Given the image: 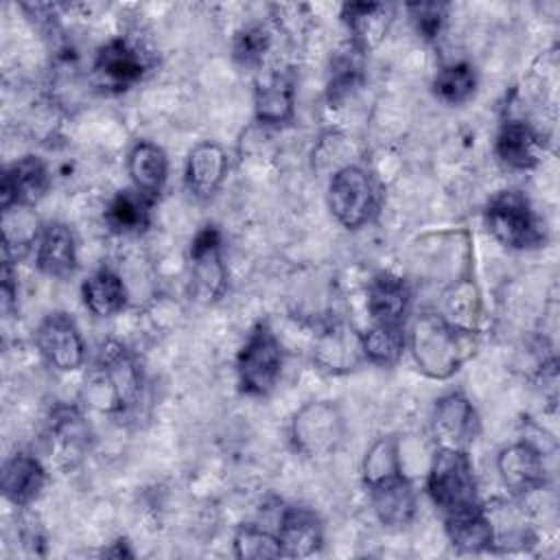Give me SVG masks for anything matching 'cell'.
I'll use <instances>...</instances> for the list:
<instances>
[{
	"label": "cell",
	"instance_id": "obj_8",
	"mask_svg": "<svg viewBox=\"0 0 560 560\" xmlns=\"http://www.w3.org/2000/svg\"><path fill=\"white\" fill-rule=\"evenodd\" d=\"M431 429L440 446L466 451L479 433L477 409L462 392L444 394L433 407Z\"/></svg>",
	"mask_w": 560,
	"mask_h": 560
},
{
	"label": "cell",
	"instance_id": "obj_28",
	"mask_svg": "<svg viewBox=\"0 0 560 560\" xmlns=\"http://www.w3.org/2000/svg\"><path fill=\"white\" fill-rule=\"evenodd\" d=\"M151 199L138 190H120L105 208L107 225L118 234H138L149 225Z\"/></svg>",
	"mask_w": 560,
	"mask_h": 560
},
{
	"label": "cell",
	"instance_id": "obj_33",
	"mask_svg": "<svg viewBox=\"0 0 560 560\" xmlns=\"http://www.w3.org/2000/svg\"><path fill=\"white\" fill-rule=\"evenodd\" d=\"M234 551L238 558H245V560H265V558L282 556L278 536H273L256 525H243L236 532Z\"/></svg>",
	"mask_w": 560,
	"mask_h": 560
},
{
	"label": "cell",
	"instance_id": "obj_29",
	"mask_svg": "<svg viewBox=\"0 0 560 560\" xmlns=\"http://www.w3.org/2000/svg\"><path fill=\"white\" fill-rule=\"evenodd\" d=\"M477 90V74L470 63H448L433 79V94L446 105L466 103Z\"/></svg>",
	"mask_w": 560,
	"mask_h": 560
},
{
	"label": "cell",
	"instance_id": "obj_18",
	"mask_svg": "<svg viewBox=\"0 0 560 560\" xmlns=\"http://www.w3.org/2000/svg\"><path fill=\"white\" fill-rule=\"evenodd\" d=\"M295 88L293 79L287 72L271 70L256 81V118L267 125H282L293 118Z\"/></svg>",
	"mask_w": 560,
	"mask_h": 560
},
{
	"label": "cell",
	"instance_id": "obj_20",
	"mask_svg": "<svg viewBox=\"0 0 560 560\" xmlns=\"http://www.w3.org/2000/svg\"><path fill=\"white\" fill-rule=\"evenodd\" d=\"M37 267L46 276L68 278L77 269V245L68 225L50 223L39 234Z\"/></svg>",
	"mask_w": 560,
	"mask_h": 560
},
{
	"label": "cell",
	"instance_id": "obj_32",
	"mask_svg": "<svg viewBox=\"0 0 560 560\" xmlns=\"http://www.w3.org/2000/svg\"><path fill=\"white\" fill-rule=\"evenodd\" d=\"M396 472H400V455H398L396 440L394 438L376 440L363 459L365 486L381 481L385 477H392Z\"/></svg>",
	"mask_w": 560,
	"mask_h": 560
},
{
	"label": "cell",
	"instance_id": "obj_9",
	"mask_svg": "<svg viewBox=\"0 0 560 560\" xmlns=\"http://www.w3.org/2000/svg\"><path fill=\"white\" fill-rule=\"evenodd\" d=\"M42 357L57 370L70 372L83 363V339L74 319L61 311L46 315L35 332Z\"/></svg>",
	"mask_w": 560,
	"mask_h": 560
},
{
	"label": "cell",
	"instance_id": "obj_7",
	"mask_svg": "<svg viewBox=\"0 0 560 560\" xmlns=\"http://www.w3.org/2000/svg\"><path fill=\"white\" fill-rule=\"evenodd\" d=\"M98 385L109 389L112 409H129L138 402L142 389V376L131 352L118 343L107 341L98 354Z\"/></svg>",
	"mask_w": 560,
	"mask_h": 560
},
{
	"label": "cell",
	"instance_id": "obj_17",
	"mask_svg": "<svg viewBox=\"0 0 560 560\" xmlns=\"http://www.w3.org/2000/svg\"><path fill=\"white\" fill-rule=\"evenodd\" d=\"M341 18L352 35V46L365 52L385 39L392 24V9L381 2H348L341 9Z\"/></svg>",
	"mask_w": 560,
	"mask_h": 560
},
{
	"label": "cell",
	"instance_id": "obj_26",
	"mask_svg": "<svg viewBox=\"0 0 560 560\" xmlns=\"http://www.w3.org/2000/svg\"><path fill=\"white\" fill-rule=\"evenodd\" d=\"M361 337H354L352 330H348L341 324H332L328 326L315 348V357L317 361L326 368V370H350L359 354H361Z\"/></svg>",
	"mask_w": 560,
	"mask_h": 560
},
{
	"label": "cell",
	"instance_id": "obj_22",
	"mask_svg": "<svg viewBox=\"0 0 560 560\" xmlns=\"http://www.w3.org/2000/svg\"><path fill=\"white\" fill-rule=\"evenodd\" d=\"M127 168L131 175V182L140 195L147 199H155L164 184H166V173H168V162L164 151L147 140H140L133 144L127 158Z\"/></svg>",
	"mask_w": 560,
	"mask_h": 560
},
{
	"label": "cell",
	"instance_id": "obj_27",
	"mask_svg": "<svg viewBox=\"0 0 560 560\" xmlns=\"http://www.w3.org/2000/svg\"><path fill=\"white\" fill-rule=\"evenodd\" d=\"M48 440H50V453L55 451L57 457L61 459L79 457L81 451L88 446V429L83 418L74 409L59 407L52 413V420L48 427Z\"/></svg>",
	"mask_w": 560,
	"mask_h": 560
},
{
	"label": "cell",
	"instance_id": "obj_10",
	"mask_svg": "<svg viewBox=\"0 0 560 560\" xmlns=\"http://www.w3.org/2000/svg\"><path fill=\"white\" fill-rule=\"evenodd\" d=\"M192 291L201 302L217 300L225 289V267L221 258V234L214 225L197 232L190 245Z\"/></svg>",
	"mask_w": 560,
	"mask_h": 560
},
{
	"label": "cell",
	"instance_id": "obj_23",
	"mask_svg": "<svg viewBox=\"0 0 560 560\" xmlns=\"http://www.w3.org/2000/svg\"><path fill=\"white\" fill-rule=\"evenodd\" d=\"M540 136L527 122H505L497 136V158L512 168H534L540 160Z\"/></svg>",
	"mask_w": 560,
	"mask_h": 560
},
{
	"label": "cell",
	"instance_id": "obj_14",
	"mask_svg": "<svg viewBox=\"0 0 560 560\" xmlns=\"http://www.w3.org/2000/svg\"><path fill=\"white\" fill-rule=\"evenodd\" d=\"M94 70L105 85L127 90L129 85L140 81L147 70V61L142 52L127 39H109L105 46L98 48Z\"/></svg>",
	"mask_w": 560,
	"mask_h": 560
},
{
	"label": "cell",
	"instance_id": "obj_21",
	"mask_svg": "<svg viewBox=\"0 0 560 560\" xmlns=\"http://www.w3.org/2000/svg\"><path fill=\"white\" fill-rule=\"evenodd\" d=\"M46 472L39 459L26 453H18L2 466V492L15 505H26L42 492Z\"/></svg>",
	"mask_w": 560,
	"mask_h": 560
},
{
	"label": "cell",
	"instance_id": "obj_11",
	"mask_svg": "<svg viewBox=\"0 0 560 560\" xmlns=\"http://www.w3.org/2000/svg\"><path fill=\"white\" fill-rule=\"evenodd\" d=\"M48 184H50L48 168L37 155L20 158L2 175V186H0L2 212L11 208L35 206L46 195Z\"/></svg>",
	"mask_w": 560,
	"mask_h": 560
},
{
	"label": "cell",
	"instance_id": "obj_34",
	"mask_svg": "<svg viewBox=\"0 0 560 560\" xmlns=\"http://www.w3.org/2000/svg\"><path fill=\"white\" fill-rule=\"evenodd\" d=\"M269 33L267 28H262L260 24H252L245 26L243 31L236 33L234 37V46H232V55L241 66H254L262 59V55L269 48Z\"/></svg>",
	"mask_w": 560,
	"mask_h": 560
},
{
	"label": "cell",
	"instance_id": "obj_13",
	"mask_svg": "<svg viewBox=\"0 0 560 560\" xmlns=\"http://www.w3.org/2000/svg\"><path fill=\"white\" fill-rule=\"evenodd\" d=\"M370 503L383 525L402 527L416 514V494L409 479L400 472L368 486Z\"/></svg>",
	"mask_w": 560,
	"mask_h": 560
},
{
	"label": "cell",
	"instance_id": "obj_4",
	"mask_svg": "<svg viewBox=\"0 0 560 560\" xmlns=\"http://www.w3.org/2000/svg\"><path fill=\"white\" fill-rule=\"evenodd\" d=\"M486 223L492 236L512 249L534 247L542 241L540 221L518 190L497 192L486 206Z\"/></svg>",
	"mask_w": 560,
	"mask_h": 560
},
{
	"label": "cell",
	"instance_id": "obj_35",
	"mask_svg": "<svg viewBox=\"0 0 560 560\" xmlns=\"http://www.w3.org/2000/svg\"><path fill=\"white\" fill-rule=\"evenodd\" d=\"M416 31L424 39H435L446 20V4L442 2H413L407 7Z\"/></svg>",
	"mask_w": 560,
	"mask_h": 560
},
{
	"label": "cell",
	"instance_id": "obj_2",
	"mask_svg": "<svg viewBox=\"0 0 560 560\" xmlns=\"http://www.w3.org/2000/svg\"><path fill=\"white\" fill-rule=\"evenodd\" d=\"M427 490L444 516L479 505L475 468L468 453L464 448L440 446L429 468Z\"/></svg>",
	"mask_w": 560,
	"mask_h": 560
},
{
	"label": "cell",
	"instance_id": "obj_19",
	"mask_svg": "<svg viewBox=\"0 0 560 560\" xmlns=\"http://www.w3.org/2000/svg\"><path fill=\"white\" fill-rule=\"evenodd\" d=\"M225 168H228V158L219 144L214 142L197 144L186 160L188 190L199 199L212 197L225 177Z\"/></svg>",
	"mask_w": 560,
	"mask_h": 560
},
{
	"label": "cell",
	"instance_id": "obj_3",
	"mask_svg": "<svg viewBox=\"0 0 560 560\" xmlns=\"http://www.w3.org/2000/svg\"><path fill=\"white\" fill-rule=\"evenodd\" d=\"M282 346L267 322H258L236 359L241 389L249 396H267L282 374Z\"/></svg>",
	"mask_w": 560,
	"mask_h": 560
},
{
	"label": "cell",
	"instance_id": "obj_31",
	"mask_svg": "<svg viewBox=\"0 0 560 560\" xmlns=\"http://www.w3.org/2000/svg\"><path fill=\"white\" fill-rule=\"evenodd\" d=\"M405 346L402 326L374 324L365 335H361V350L374 363H394Z\"/></svg>",
	"mask_w": 560,
	"mask_h": 560
},
{
	"label": "cell",
	"instance_id": "obj_1",
	"mask_svg": "<svg viewBox=\"0 0 560 560\" xmlns=\"http://www.w3.org/2000/svg\"><path fill=\"white\" fill-rule=\"evenodd\" d=\"M413 361L429 378L453 376L479 348L477 330L459 328L438 313H420L409 332Z\"/></svg>",
	"mask_w": 560,
	"mask_h": 560
},
{
	"label": "cell",
	"instance_id": "obj_5",
	"mask_svg": "<svg viewBox=\"0 0 560 560\" xmlns=\"http://www.w3.org/2000/svg\"><path fill=\"white\" fill-rule=\"evenodd\" d=\"M341 411L328 400L306 402L291 422L293 446L306 457H326L343 442Z\"/></svg>",
	"mask_w": 560,
	"mask_h": 560
},
{
	"label": "cell",
	"instance_id": "obj_30",
	"mask_svg": "<svg viewBox=\"0 0 560 560\" xmlns=\"http://www.w3.org/2000/svg\"><path fill=\"white\" fill-rule=\"evenodd\" d=\"M444 308L446 319L459 328L475 330L479 319V293L475 282L459 280L444 293Z\"/></svg>",
	"mask_w": 560,
	"mask_h": 560
},
{
	"label": "cell",
	"instance_id": "obj_16",
	"mask_svg": "<svg viewBox=\"0 0 560 560\" xmlns=\"http://www.w3.org/2000/svg\"><path fill=\"white\" fill-rule=\"evenodd\" d=\"M278 540L282 547V556L306 558L319 551L324 542V529L315 512L302 505H291L282 512Z\"/></svg>",
	"mask_w": 560,
	"mask_h": 560
},
{
	"label": "cell",
	"instance_id": "obj_15",
	"mask_svg": "<svg viewBox=\"0 0 560 560\" xmlns=\"http://www.w3.org/2000/svg\"><path fill=\"white\" fill-rule=\"evenodd\" d=\"M411 304L409 284L396 273H378L368 287V311L374 324L402 326Z\"/></svg>",
	"mask_w": 560,
	"mask_h": 560
},
{
	"label": "cell",
	"instance_id": "obj_36",
	"mask_svg": "<svg viewBox=\"0 0 560 560\" xmlns=\"http://www.w3.org/2000/svg\"><path fill=\"white\" fill-rule=\"evenodd\" d=\"M13 280H15V276L11 269V260L4 258V267H2V306H4V311H9V306L15 300V282Z\"/></svg>",
	"mask_w": 560,
	"mask_h": 560
},
{
	"label": "cell",
	"instance_id": "obj_12",
	"mask_svg": "<svg viewBox=\"0 0 560 560\" xmlns=\"http://www.w3.org/2000/svg\"><path fill=\"white\" fill-rule=\"evenodd\" d=\"M503 486L514 494H527L545 483V464L538 448L527 442L505 446L497 457Z\"/></svg>",
	"mask_w": 560,
	"mask_h": 560
},
{
	"label": "cell",
	"instance_id": "obj_24",
	"mask_svg": "<svg viewBox=\"0 0 560 560\" xmlns=\"http://www.w3.org/2000/svg\"><path fill=\"white\" fill-rule=\"evenodd\" d=\"M446 534L462 551H486L494 545V523L481 505L446 516Z\"/></svg>",
	"mask_w": 560,
	"mask_h": 560
},
{
	"label": "cell",
	"instance_id": "obj_6",
	"mask_svg": "<svg viewBox=\"0 0 560 560\" xmlns=\"http://www.w3.org/2000/svg\"><path fill=\"white\" fill-rule=\"evenodd\" d=\"M374 201L376 192L363 168L346 164L332 175L328 186V206L343 228L363 225L374 212Z\"/></svg>",
	"mask_w": 560,
	"mask_h": 560
},
{
	"label": "cell",
	"instance_id": "obj_25",
	"mask_svg": "<svg viewBox=\"0 0 560 560\" xmlns=\"http://www.w3.org/2000/svg\"><path fill=\"white\" fill-rule=\"evenodd\" d=\"M83 302L96 317H109L118 313L127 302V289L118 273L112 269H101L92 273L81 287Z\"/></svg>",
	"mask_w": 560,
	"mask_h": 560
}]
</instances>
